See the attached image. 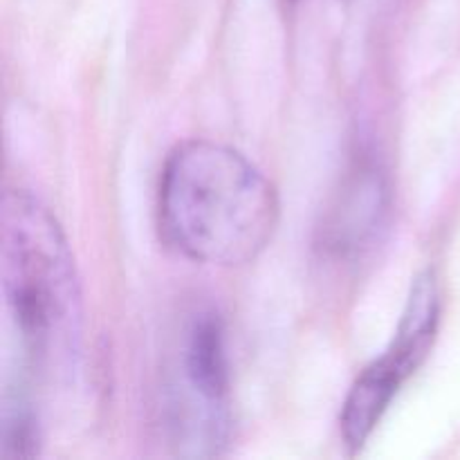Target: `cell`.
Instances as JSON below:
<instances>
[{
    "mask_svg": "<svg viewBox=\"0 0 460 460\" xmlns=\"http://www.w3.org/2000/svg\"><path fill=\"white\" fill-rule=\"evenodd\" d=\"M279 214L272 180L227 144L189 139L162 166L160 234L175 254L193 263H252L272 241Z\"/></svg>",
    "mask_w": 460,
    "mask_h": 460,
    "instance_id": "obj_2",
    "label": "cell"
},
{
    "mask_svg": "<svg viewBox=\"0 0 460 460\" xmlns=\"http://www.w3.org/2000/svg\"><path fill=\"white\" fill-rule=\"evenodd\" d=\"M389 193L373 164H359L337 196L322 225V247L337 259L358 256L377 238L385 225Z\"/></svg>",
    "mask_w": 460,
    "mask_h": 460,
    "instance_id": "obj_5",
    "label": "cell"
},
{
    "mask_svg": "<svg viewBox=\"0 0 460 460\" xmlns=\"http://www.w3.org/2000/svg\"><path fill=\"white\" fill-rule=\"evenodd\" d=\"M0 290L16 368L3 394L34 398V386L67 371L81 341V288L75 256L52 211L9 189L0 218Z\"/></svg>",
    "mask_w": 460,
    "mask_h": 460,
    "instance_id": "obj_1",
    "label": "cell"
},
{
    "mask_svg": "<svg viewBox=\"0 0 460 460\" xmlns=\"http://www.w3.org/2000/svg\"><path fill=\"white\" fill-rule=\"evenodd\" d=\"M440 322V292L431 270L413 281L394 341L380 359L355 380L341 409V436L350 452H359L385 418L400 386L431 353Z\"/></svg>",
    "mask_w": 460,
    "mask_h": 460,
    "instance_id": "obj_4",
    "label": "cell"
},
{
    "mask_svg": "<svg viewBox=\"0 0 460 460\" xmlns=\"http://www.w3.org/2000/svg\"><path fill=\"white\" fill-rule=\"evenodd\" d=\"M164 395L166 425L180 454H218L232 420L225 328L216 313H200L184 331Z\"/></svg>",
    "mask_w": 460,
    "mask_h": 460,
    "instance_id": "obj_3",
    "label": "cell"
}]
</instances>
